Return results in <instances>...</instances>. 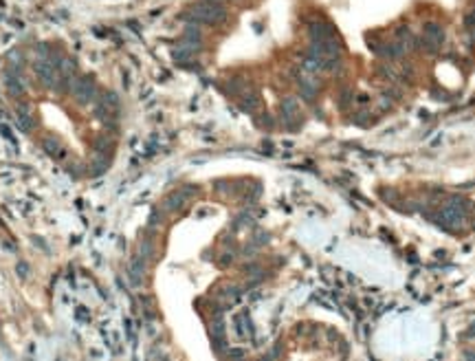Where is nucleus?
Wrapping results in <instances>:
<instances>
[{"label":"nucleus","mask_w":475,"mask_h":361,"mask_svg":"<svg viewBox=\"0 0 475 361\" xmlns=\"http://www.w3.org/2000/svg\"><path fill=\"white\" fill-rule=\"evenodd\" d=\"M466 361H475V350H473V352H469V355H466Z\"/></svg>","instance_id":"9d476101"},{"label":"nucleus","mask_w":475,"mask_h":361,"mask_svg":"<svg viewBox=\"0 0 475 361\" xmlns=\"http://www.w3.org/2000/svg\"><path fill=\"white\" fill-rule=\"evenodd\" d=\"M44 148H46V152H51V155H62V145H59L55 139H46Z\"/></svg>","instance_id":"0eeeda50"},{"label":"nucleus","mask_w":475,"mask_h":361,"mask_svg":"<svg viewBox=\"0 0 475 361\" xmlns=\"http://www.w3.org/2000/svg\"><path fill=\"white\" fill-rule=\"evenodd\" d=\"M92 163H95V165H92V172H95V174H99L102 170H106V157H97Z\"/></svg>","instance_id":"6e6552de"},{"label":"nucleus","mask_w":475,"mask_h":361,"mask_svg":"<svg viewBox=\"0 0 475 361\" xmlns=\"http://www.w3.org/2000/svg\"><path fill=\"white\" fill-rule=\"evenodd\" d=\"M18 276H20V278H26V276H29V266H26L24 262L18 264Z\"/></svg>","instance_id":"1a4fd4ad"},{"label":"nucleus","mask_w":475,"mask_h":361,"mask_svg":"<svg viewBox=\"0 0 475 361\" xmlns=\"http://www.w3.org/2000/svg\"><path fill=\"white\" fill-rule=\"evenodd\" d=\"M69 91L71 95L77 99V104H90L92 99L97 97V88L95 84H92L90 77H73L69 82Z\"/></svg>","instance_id":"f03ea898"},{"label":"nucleus","mask_w":475,"mask_h":361,"mask_svg":"<svg viewBox=\"0 0 475 361\" xmlns=\"http://www.w3.org/2000/svg\"><path fill=\"white\" fill-rule=\"evenodd\" d=\"M295 115H297V102L293 97H286L282 102V117L286 122H291V119H295Z\"/></svg>","instance_id":"20e7f679"},{"label":"nucleus","mask_w":475,"mask_h":361,"mask_svg":"<svg viewBox=\"0 0 475 361\" xmlns=\"http://www.w3.org/2000/svg\"><path fill=\"white\" fill-rule=\"evenodd\" d=\"M240 106H242L246 112H253L256 108H260V95L258 93H246L242 97V102H240Z\"/></svg>","instance_id":"423d86ee"},{"label":"nucleus","mask_w":475,"mask_h":361,"mask_svg":"<svg viewBox=\"0 0 475 361\" xmlns=\"http://www.w3.org/2000/svg\"><path fill=\"white\" fill-rule=\"evenodd\" d=\"M189 16L194 22H203V24H220L227 20V11L218 3H198L192 7Z\"/></svg>","instance_id":"f257e3e1"},{"label":"nucleus","mask_w":475,"mask_h":361,"mask_svg":"<svg viewBox=\"0 0 475 361\" xmlns=\"http://www.w3.org/2000/svg\"><path fill=\"white\" fill-rule=\"evenodd\" d=\"M7 88H9V93L13 97H20L24 93V84H22V79H20L18 75H9L7 77Z\"/></svg>","instance_id":"39448f33"},{"label":"nucleus","mask_w":475,"mask_h":361,"mask_svg":"<svg viewBox=\"0 0 475 361\" xmlns=\"http://www.w3.org/2000/svg\"><path fill=\"white\" fill-rule=\"evenodd\" d=\"M16 117H18V124L22 130H31L33 128V117H31V110L26 106H18L16 110Z\"/></svg>","instance_id":"7ed1b4c3"}]
</instances>
